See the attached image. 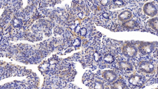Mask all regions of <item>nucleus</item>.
Segmentation results:
<instances>
[{
    "label": "nucleus",
    "instance_id": "obj_1",
    "mask_svg": "<svg viewBox=\"0 0 158 89\" xmlns=\"http://www.w3.org/2000/svg\"><path fill=\"white\" fill-rule=\"evenodd\" d=\"M146 77L137 73L130 75L128 78V83L132 89L142 87L146 83Z\"/></svg>",
    "mask_w": 158,
    "mask_h": 89
},
{
    "label": "nucleus",
    "instance_id": "obj_2",
    "mask_svg": "<svg viewBox=\"0 0 158 89\" xmlns=\"http://www.w3.org/2000/svg\"><path fill=\"white\" fill-rule=\"evenodd\" d=\"M138 69L139 71L141 73L152 74L156 71V66L152 61L143 60L139 62Z\"/></svg>",
    "mask_w": 158,
    "mask_h": 89
},
{
    "label": "nucleus",
    "instance_id": "obj_3",
    "mask_svg": "<svg viewBox=\"0 0 158 89\" xmlns=\"http://www.w3.org/2000/svg\"><path fill=\"white\" fill-rule=\"evenodd\" d=\"M156 46L155 42H141L139 45L138 51L142 55H149L154 51Z\"/></svg>",
    "mask_w": 158,
    "mask_h": 89
},
{
    "label": "nucleus",
    "instance_id": "obj_4",
    "mask_svg": "<svg viewBox=\"0 0 158 89\" xmlns=\"http://www.w3.org/2000/svg\"><path fill=\"white\" fill-rule=\"evenodd\" d=\"M122 53L126 57L133 58L137 55L138 50L133 43H127L123 46Z\"/></svg>",
    "mask_w": 158,
    "mask_h": 89
},
{
    "label": "nucleus",
    "instance_id": "obj_5",
    "mask_svg": "<svg viewBox=\"0 0 158 89\" xmlns=\"http://www.w3.org/2000/svg\"><path fill=\"white\" fill-rule=\"evenodd\" d=\"M143 11L145 15L151 18L158 15V8L154 2H148L144 4L143 7Z\"/></svg>",
    "mask_w": 158,
    "mask_h": 89
},
{
    "label": "nucleus",
    "instance_id": "obj_6",
    "mask_svg": "<svg viewBox=\"0 0 158 89\" xmlns=\"http://www.w3.org/2000/svg\"><path fill=\"white\" fill-rule=\"evenodd\" d=\"M102 77L108 82L111 83L116 81L118 78V75L113 70H106L103 72Z\"/></svg>",
    "mask_w": 158,
    "mask_h": 89
},
{
    "label": "nucleus",
    "instance_id": "obj_7",
    "mask_svg": "<svg viewBox=\"0 0 158 89\" xmlns=\"http://www.w3.org/2000/svg\"><path fill=\"white\" fill-rule=\"evenodd\" d=\"M122 26L125 29L133 30V29L138 28L139 26V24L137 20L130 19L128 21L123 22Z\"/></svg>",
    "mask_w": 158,
    "mask_h": 89
},
{
    "label": "nucleus",
    "instance_id": "obj_8",
    "mask_svg": "<svg viewBox=\"0 0 158 89\" xmlns=\"http://www.w3.org/2000/svg\"><path fill=\"white\" fill-rule=\"evenodd\" d=\"M119 68L126 71H132L134 70L133 65L127 61H121L118 62Z\"/></svg>",
    "mask_w": 158,
    "mask_h": 89
},
{
    "label": "nucleus",
    "instance_id": "obj_9",
    "mask_svg": "<svg viewBox=\"0 0 158 89\" xmlns=\"http://www.w3.org/2000/svg\"><path fill=\"white\" fill-rule=\"evenodd\" d=\"M132 16H133V15L131 11L129 10H125V11H122V12H121L118 15V18L119 21L124 22L131 19Z\"/></svg>",
    "mask_w": 158,
    "mask_h": 89
},
{
    "label": "nucleus",
    "instance_id": "obj_10",
    "mask_svg": "<svg viewBox=\"0 0 158 89\" xmlns=\"http://www.w3.org/2000/svg\"><path fill=\"white\" fill-rule=\"evenodd\" d=\"M127 84L123 79H118L113 82L111 86L112 89H126Z\"/></svg>",
    "mask_w": 158,
    "mask_h": 89
},
{
    "label": "nucleus",
    "instance_id": "obj_11",
    "mask_svg": "<svg viewBox=\"0 0 158 89\" xmlns=\"http://www.w3.org/2000/svg\"><path fill=\"white\" fill-rule=\"evenodd\" d=\"M148 24L153 30L158 32V17L152 18L148 20Z\"/></svg>",
    "mask_w": 158,
    "mask_h": 89
},
{
    "label": "nucleus",
    "instance_id": "obj_12",
    "mask_svg": "<svg viewBox=\"0 0 158 89\" xmlns=\"http://www.w3.org/2000/svg\"><path fill=\"white\" fill-rule=\"evenodd\" d=\"M103 60L105 62L109 64H111L113 63L114 61H115V57L112 54L110 53H107L104 55L103 57Z\"/></svg>",
    "mask_w": 158,
    "mask_h": 89
},
{
    "label": "nucleus",
    "instance_id": "obj_13",
    "mask_svg": "<svg viewBox=\"0 0 158 89\" xmlns=\"http://www.w3.org/2000/svg\"><path fill=\"white\" fill-rule=\"evenodd\" d=\"M94 89H104V84L100 81H96L94 86Z\"/></svg>",
    "mask_w": 158,
    "mask_h": 89
},
{
    "label": "nucleus",
    "instance_id": "obj_14",
    "mask_svg": "<svg viewBox=\"0 0 158 89\" xmlns=\"http://www.w3.org/2000/svg\"><path fill=\"white\" fill-rule=\"evenodd\" d=\"M13 24L15 27H20L22 25V22L19 19H15L13 21Z\"/></svg>",
    "mask_w": 158,
    "mask_h": 89
},
{
    "label": "nucleus",
    "instance_id": "obj_15",
    "mask_svg": "<svg viewBox=\"0 0 158 89\" xmlns=\"http://www.w3.org/2000/svg\"><path fill=\"white\" fill-rule=\"evenodd\" d=\"M94 60L96 62H99L100 61L101 59L102 58V56L101 55V54L98 52H95L94 54Z\"/></svg>",
    "mask_w": 158,
    "mask_h": 89
},
{
    "label": "nucleus",
    "instance_id": "obj_16",
    "mask_svg": "<svg viewBox=\"0 0 158 89\" xmlns=\"http://www.w3.org/2000/svg\"><path fill=\"white\" fill-rule=\"evenodd\" d=\"M72 44H73V46H76V47L80 46V45H81V40L79 39H76L73 42Z\"/></svg>",
    "mask_w": 158,
    "mask_h": 89
},
{
    "label": "nucleus",
    "instance_id": "obj_17",
    "mask_svg": "<svg viewBox=\"0 0 158 89\" xmlns=\"http://www.w3.org/2000/svg\"><path fill=\"white\" fill-rule=\"evenodd\" d=\"M80 33V34H81V36H86V34H87V30H86V28H82L81 29Z\"/></svg>",
    "mask_w": 158,
    "mask_h": 89
},
{
    "label": "nucleus",
    "instance_id": "obj_18",
    "mask_svg": "<svg viewBox=\"0 0 158 89\" xmlns=\"http://www.w3.org/2000/svg\"><path fill=\"white\" fill-rule=\"evenodd\" d=\"M113 3L118 6H123L124 5V2L122 1H114Z\"/></svg>",
    "mask_w": 158,
    "mask_h": 89
},
{
    "label": "nucleus",
    "instance_id": "obj_19",
    "mask_svg": "<svg viewBox=\"0 0 158 89\" xmlns=\"http://www.w3.org/2000/svg\"><path fill=\"white\" fill-rule=\"evenodd\" d=\"M49 67V64H47V63H43L41 67V70H44V71H46L48 69V68Z\"/></svg>",
    "mask_w": 158,
    "mask_h": 89
},
{
    "label": "nucleus",
    "instance_id": "obj_20",
    "mask_svg": "<svg viewBox=\"0 0 158 89\" xmlns=\"http://www.w3.org/2000/svg\"><path fill=\"white\" fill-rule=\"evenodd\" d=\"M109 3V2L108 1H101V3L103 6H108Z\"/></svg>",
    "mask_w": 158,
    "mask_h": 89
},
{
    "label": "nucleus",
    "instance_id": "obj_21",
    "mask_svg": "<svg viewBox=\"0 0 158 89\" xmlns=\"http://www.w3.org/2000/svg\"><path fill=\"white\" fill-rule=\"evenodd\" d=\"M81 28L80 26H77V27H76V28H75V32L76 33H79V32H80V30H81Z\"/></svg>",
    "mask_w": 158,
    "mask_h": 89
},
{
    "label": "nucleus",
    "instance_id": "obj_22",
    "mask_svg": "<svg viewBox=\"0 0 158 89\" xmlns=\"http://www.w3.org/2000/svg\"><path fill=\"white\" fill-rule=\"evenodd\" d=\"M103 16L104 18H106V19H108L109 17L107 13H104L103 14Z\"/></svg>",
    "mask_w": 158,
    "mask_h": 89
},
{
    "label": "nucleus",
    "instance_id": "obj_23",
    "mask_svg": "<svg viewBox=\"0 0 158 89\" xmlns=\"http://www.w3.org/2000/svg\"><path fill=\"white\" fill-rule=\"evenodd\" d=\"M156 75H157V77H158V65L156 67Z\"/></svg>",
    "mask_w": 158,
    "mask_h": 89
},
{
    "label": "nucleus",
    "instance_id": "obj_24",
    "mask_svg": "<svg viewBox=\"0 0 158 89\" xmlns=\"http://www.w3.org/2000/svg\"><path fill=\"white\" fill-rule=\"evenodd\" d=\"M156 55H157V57H158V49H157V50H156Z\"/></svg>",
    "mask_w": 158,
    "mask_h": 89
},
{
    "label": "nucleus",
    "instance_id": "obj_25",
    "mask_svg": "<svg viewBox=\"0 0 158 89\" xmlns=\"http://www.w3.org/2000/svg\"><path fill=\"white\" fill-rule=\"evenodd\" d=\"M158 89V88H156V89Z\"/></svg>",
    "mask_w": 158,
    "mask_h": 89
}]
</instances>
